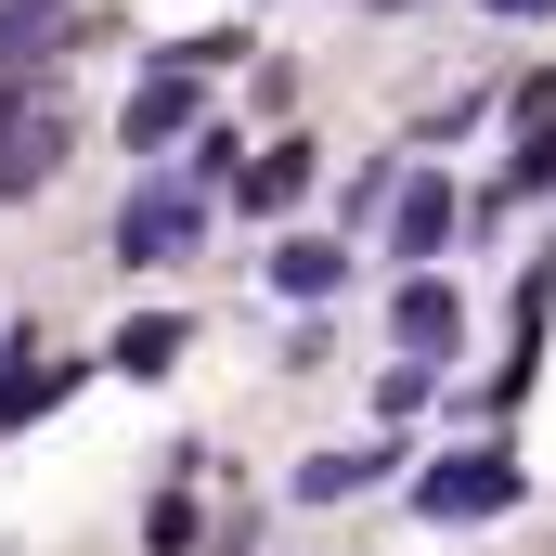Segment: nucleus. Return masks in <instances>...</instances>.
<instances>
[{
	"mask_svg": "<svg viewBox=\"0 0 556 556\" xmlns=\"http://www.w3.org/2000/svg\"><path fill=\"white\" fill-rule=\"evenodd\" d=\"M492 13H556V0H492Z\"/></svg>",
	"mask_w": 556,
	"mask_h": 556,
	"instance_id": "obj_13",
	"label": "nucleus"
},
{
	"mask_svg": "<svg viewBox=\"0 0 556 556\" xmlns=\"http://www.w3.org/2000/svg\"><path fill=\"white\" fill-rule=\"evenodd\" d=\"M194 220H207V207H194V181H155V194H130V207H117V260H181V247H194Z\"/></svg>",
	"mask_w": 556,
	"mask_h": 556,
	"instance_id": "obj_2",
	"label": "nucleus"
},
{
	"mask_svg": "<svg viewBox=\"0 0 556 556\" xmlns=\"http://www.w3.org/2000/svg\"><path fill=\"white\" fill-rule=\"evenodd\" d=\"M440 233H453V194H440V181H402V220H389V247H402V260H427Z\"/></svg>",
	"mask_w": 556,
	"mask_h": 556,
	"instance_id": "obj_8",
	"label": "nucleus"
},
{
	"mask_svg": "<svg viewBox=\"0 0 556 556\" xmlns=\"http://www.w3.org/2000/svg\"><path fill=\"white\" fill-rule=\"evenodd\" d=\"M52 13H65V0H0V78H13V65H26V39H39V26H52Z\"/></svg>",
	"mask_w": 556,
	"mask_h": 556,
	"instance_id": "obj_11",
	"label": "nucleus"
},
{
	"mask_svg": "<svg viewBox=\"0 0 556 556\" xmlns=\"http://www.w3.org/2000/svg\"><path fill=\"white\" fill-rule=\"evenodd\" d=\"M285 194H311V142H273V155L247 168V207H285Z\"/></svg>",
	"mask_w": 556,
	"mask_h": 556,
	"instance_id": "obj_9",
	"label": "nucleus"
},
{
	"mask_svg": "<svg viewBox=\"0 0 556 556\" xmlns=\"http://www.w3.org/2000/svg\"><path fill=\"white\" fill-rule=\"evenodd\" d=\"M181 350H194V324H181V311H142V324H117V350H104V363H117V376H168Z\"/></svg>",
	"mask_w": 556,
	"mask_h": 556,
	"instance_id": "obj_5",
	"label": "nucleus"
},
{
	"mask_svg": "<svg viewBox=\"0 0 556 556\" xmlns=\"http://www.w3.org/2000/svg\"><path fill=\"white\" fill-rule=\"evenodd\" d=\"M117 130H130V155L181 142V130H194V65H155V78L130 91V117H117Z\"/></svg>",
	"mask_w": 556,
	"mask_h": 556,
	"instance_id": "obj_3",
	"label": "nucleus"
},
{
	"mask_svg": "<svg viewBox=\"0 0 556 556\" xmlns=\"http://www.w3.org/2000/svg\"><path fill=\"white\" fill-rule=\"evenodd\" d=\"M376 466H389V453H311V466H298V492H311V505H337V492H363Z\"/></svg>",
	"mask_w": 556,
	"mask_h": 556,
	"instance_id": "obj_10",
	"label": "nucleus"
},
{
	"mask_svg": "<svg viewBox=\"0 0 556 556\" xmlns=\"http://www.w3.org/2000/svg\"><path fill=\"white\" fill-rule=\"evenodd\" d=\"M65 389H78V363H39V350H26V363H13V376H0V427H26V415H52V402H65Z\"/></svg>",
	"mask_w": 556,
	"mask_h": 556,
	"instance_id": "obj_7",
	"label": "nucleus"
},
{
	"mask_svg": "<svg viewBox=\"0 0 556 556\" xmlns=\"http://www.w3.org/2000/svg\"><path fill=\"white\" fill-rule=\"evenodd\" d=\"M389 324H402V350L427 363V350H453V324H466V311H453V285H440V273H415L402 298H389Z\"/></svg>",
	"mask_w": 556,
	"mask_h": 556,
	"instance_id": "obj_4",
	"label": "nucleus"
},
{
	"mask_svg": "<svg viewBox=\"0 0 556 556\" xmlns=\"http://www.w3.org/2000/svg\"><path fill=\"white\" fill-rule=\"evenodd\" d=\"M52 130V117H39V104H26V78H0V168H13V155H26V142Z\"/></svg>",
	"mask_w": 556,
	"mask_h": 556,
	"instance_id": "obj_12",
	"label": "nucleus"
},
{
	"mask_svg": "<svg viewBox=\"0 0 556 556\" xmlns=\"http://www.w3.org/2000/svg\"><path fill=\"white\" fill-rule=\"evenodd\" d=\"M415 505H427V518H492V505H518V453H505V440L440 453V466L415 479Z\"/></svg>",
	"mask_w": 556,
	"mask_h": 556,
	"instance_id": "obj_1",
	"label": "nucleus"
},
{
	"mask_svg": "<svg viewBox=\"0 0 556 556\" xmlns=\"http://www.w3.org/2000/svg\"><path fill=\"white\" fill-rule=\"evenodd\" d=\"M273 285H285V298H337V285H350V260H337L324 233H285V247H273Z\"/></svg>",
	"mask_w": 556,
	"mask_h": 556,
	"instance_id": "obj_6",
	"label": "nucleus"
}]
</instances>
